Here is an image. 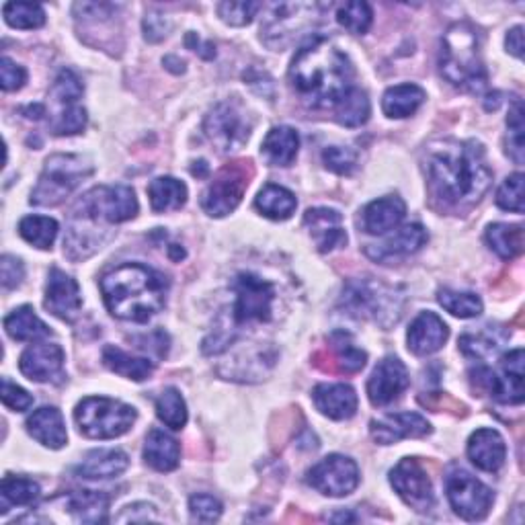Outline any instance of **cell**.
<instances>
[{
  "instance_id": "obj_7",
  "label": "cell",
  "mask_w": 525,
  "mask_h": 525,
  "mask_svg": "<svg viewBox=\"0 0 525 525\" xmlns=\"http://www.w3.org/2000/svg\"><path fill=\"white\" fill-rule=\"evenodd\" d=\"M136 409L105 396H89L74 411L80 433L91 439H113L124 435L136 423Z\"/></svg>"
},
{
  "instance_id": "obj_30",
  "label": "cell",
  "mask_w": 525,
  "mask_h": 525,
  "mask_svg": "<svg viewBox=\"0 0 525 525\" xmlns=\"http://www.w3.org/2000/svg\"><path fill=\"white\" fill-rule=\"evenodd\" d=\"M144 460L148 466H152L158 472H171L179 466L181 460V448L179 441L173 439L169 433L152 429L146 437L144 446Z\"/></svg>"
},
{
  "instance_id": "obj_54",
  "label": "cell",
  "mask_w": 525,
  "mask_h": 525,
  "mask_svg": "<svg viewBox=\"0 0 525 525\" xmlns=\"http://www.w3.org/2000/svg\"><path fill=\"white\" fill-rule=\"evenodd\" d=\"M27 80V70L13 62L11 58H3L0 62V85H3V91H19Z\"/></svg>"
},
{
  "instance_id": "obj_21",
  "label": "cell",
  "mask_w": 525,
  "mask_h": 525,
  "mask_svg": "<svg viewBox=\"0 0 525 525\" xmlns=\"http://www.w3.org/2000/svg\"><path fill=\"white\" fill-rule=\"evenodd\" d=\"M468 458L484 472H499L507 458L505 439L497 429H476L468 439Z\"/></svg>"
},
{
  "instance_id": "obj_58",
  "label": "cell",
  "mask_w": 525,
  "mask_h": 525,
  "mask_svg": "<svg viewBox=\"0 0 525 525\" xmlns=\"http://www.w3.org/2000/svg\"><path fill=\"white\" fill-rule=\"evenodd\" d=\"M23 113H27V117H31V119H39L44 115V107L42 105H29L23 109Z\"/></svg>"
},
{
  "instance_id": "obj_43",
  "label": "cell",
  "mask_w": 525,
  "mask_h": 525,
  "mask_svg": "<svg viewBox=\"0 0 525 525\" xmlns=\"http://www.w3.org/2000/svg\"><path fill=\"white\" fill-rule=\"evenodd\" d=\"M3 15L15 29H39L46 23V11L33 3H7Z\"/></svg>"
},
{
  "instance_id": "obj_32",
  "label": "cell",
  "mask_w": 525,
  "mask_h": 525,
  "mask_svg": "<svg viewBox=\"0 0 525 525\" xmlns=\"http://www.w3.org/2000/svg\"><path fill=\"white\" fill-rule=\"evenodd\" d=\"M39 495H42V489L33 478L7 474L0 484V513L7 515L13 507L33 505Z\"/></svg>"
},
{
  "instance_id": "obj_39",
  "label": "cell",
  "mask_w": 525,
  "mask_h": 525,
  "mask_svg": "<svg viewBox=\"0 0 525 525\" xmlns=\"http://www.w3.org/2000/svg\"><path fill=\"white\" fill-rule=\"evenodd\" d=\"M370 99L361 89L353 87L335 107V117L345 128H359L370 119Z\"/></svg>"
},
{
  "instance_id": "obj_2",
  "label": "cell",
  "mask_w": 525,
  "mask_h": 525,
  "mask_svg": "<svg viewBox=\"0 0 525 525\" xmlns=\"http://www.w3.org/2000/svg\"><path fill=\"white\" fill-rule=\"evenodd\" d=\"M353 64L327 37L314 35L290 66L292 89L314 109H335L353 89Z\"/></svg>"
},
{
  "instance_id": "obj_44",
  "label": "cell",
  "mask_w": 525,
  "mask_h": 525,
  "mask_svg": "<svg viewBox=\"0 0 525 525\" xmlns=\"http://www.w3.org/2000/svg\"><path fill=\"white\" fill-rule=\"evenodd\" d=\"M83 93H85L83 80L78 78V74L74 70L64 68V70H60V74L54 80L50 97L62 107H72V105H76V101L80 97H83Z\"/></svg>"
},
{
  "instance_id": "obj_52",
  "label": "cell",
  "mask_w": 525,
  "mask_h": 525,
  "mask_svg": "<svg viewBox=\"0 0 525 525\" xmlns=\"http://www.w3.org/2000/svg\"><path fill=\"white\" fill-rule=\"evenodd\" d=\"M189 513L193 521L214 523L222 515V503L212 495H193L189 499Z\"/></svg>"
},
{
  "instance_id": "obj_36",
  "label": "cell",
  "mask_w": 525,
  "mask_h": 525,
  "mask_svg": "<svg viewBox=\"0 0 525 525\" xmlns=\"http://www.w3.org/2000/svg\"><path fill=\"white\" fill-rule=\"evenodd\" d=\"M255 206L269 220H288L296 212L298 201L296 195L286 187L269 183L259 191Z\"/></svg>"
},
{
  "instance_id": "obj_5",
  "label": "cell",
  "mask_w": 525,
  "mask_h": 525,
  "mask_svg": "<svg viewBox=\"0 0 525 525\" xmlns=\"http://www.w3.org/2000/svg\"><path fill=\"white\" fill-rule=\"evenodd\" d=\"M439 68L443 78L468 93L487 89L489 76L480 56V35L468 21L454 23L441 39Z\"/></svg>"
},
{
  "instance_id": "obj_45",
  "label": "cell",
  "mask_w": 525,
  "mask_h": 525,
  "mask_svg": "<svg viewBox=\"0 0 525 525\" xmlns=\"http://www.w3.org/2000/svg\"><path fill=\"white\" fill-rule=\"evenodd\" d=\"M437 300L443 308L458 318H476L482 312V300L476 294L439 290Z\"/></svg>"
},
{
  "instance_id": "obj_20",
  "label": "cell",
  "mask_w": 525,
  "mask_h": 525,
  "mask_svg": "<svg viewBox=\"0 0 525 525\" xmlns=\"http://www.w3.org/2000/svg\"><path fill=\"white\" fill-rule=\"evenodd\" d=\"M372 437L380 446H392V443L409 437H425L431 433V423L419 413H396L384 419L372 421Z\"/></svg>"
},
{
  "instance_id": "obj_22",
  "label": "cell",
  "mask_w": 525,
  "mask_h": 525,
  "mask_svg": "<svg viewBox=\"0 0 525 525\" xmlns=\"http://www.w3.org/2000/svg\"><path fill=\"white\" fill-rule=\"evenodd\" d=\"M450 329L435 312H421L409 327L407 343L415 355H431L446 345Z\"/></svg>"
},
{
  "instance_id": "obj_27",
  "label": "cell",
  "mask_w": 525,
  "mask_h": 525,
  "mask_svg": "<svg viewBox=\"0 0 525 525\" xmlns=\"http://www.w3.org/2000/svg\"><path fill=\"white\" fill-rule=\"evenodd\" d=\"M27 431L33 439L50 450H60L66 446L68 433L64 417L56 407H42L27 419Z\"/></svg>"
},
{
  "instance_id": "obj_18",
  "label": "cell",
  "mask_w": 525,
  "mask_h": 525,
  "mask_svg": "<svg viewBox=\"0 0 525 525\" xmlns=\"http://www.w3.org/2000/svg\"><path fill=\"white\" fill-rule=\"evenodd\" d=\"M80 306H83V298H80V288L76 281L66 275L62 269L54 267L48 275V288H46V308L54 316L72 322Z\"/></svg>"
},
{
  "instance_id": "obj_11",
  "label": "cell",
  "mask_w": 525,
  "mask_h": 525,
  "mask_svg": "<svg viewBox=\"0 0 525 525\" xmlns=\"http://www.w3.org/2000/svg\"><path fill=\"white\" fill-rule=\"evenodd\" d=\"M251 121L249 115L242 111L236 103H218L206 117L204 132L208 140L220 152H236L247 144L251 136Z\"/></svg>"
},
{
  "instance_id": "obj_46",
  "label": "cell",
  "mask_w": 525,
  "mask_h": 525,
  "mask_svg": "<svg viewBox=\"0 0 525 525\" xmlns=\"http://www.w3.org/2000/svg\"><path fill=\"white\" fill-rule=\"evenodd\" d=\"M337 21L349 33L363 35V33H368V29L372 27L374 13H372V7L368 3H347L339 9Z\"/></svg>"
},
{
  "instance_id": "obj_49",
  "label": "cell",
  "mask_w": 525,
  "mask_h": 525,
  "mask_svg": "<svg viewBox=\"0 0 525 525\" xmlns=\"http://www.w3.org/2000/svg\"><path fill=\"white\" fill-rule=\"evenodd\" d=\"M497 206L505 212L523 214V175L515 173L505 179L497 191Z\"/></svg>"
},
{
  "instance_id": "obj_53",
  "label": "cell",
  "mask_w": 525,
  "mask_h": 525,
  "mask_svg": "<svg viewBox=\"0 0 525 525\" xmlns=\"http://www.w3.org/2000/svg\"><path fill=\"white\" fill-rule=\"evenodd\" d=\"M0 396H3L5 407H9L15 413L29 411L33 405V396L27 390H23L21 386L13 384L9 378H3V394Z\"/></svg>"
},
{
  "instance_id": "obj_47",
  "label": "cell",
  "mask_w": 525,
  "mask_h": 525,
  "mask_svg": "<svg viewBox=\"0 0 525 525\" xmlns=\"http://www.w3.org/2000/svg\"><path fill=\"white\" fill-rule=\"evenodd\" d=\"M507 154L515 160V165H523V105L517 99L507 115Z\"/></svg>"
},
{
  "instance_id": "obj_24",
  "label": "cell",
  "mask_w": 525,
  "mask_h": 525,
  "mask_svg": "<svg viewBox=\"0 0 525 525\" xmlns=\"http://www.w3.org/2000/svg\"><path fill=\"white\" fill-rule=\"evenodd\" d=\"M493 398L503 405L523 402V349H513L501 357V374H497Z\"/></svg>"
},
{
  "instance_id": "obj_16",
  "label": "cell",
  "mask_w": 525,
  "mask_h": 525,
  "mask_svg": "<svg viewBox=\"0 0 525 525\" xmlns=\"http://www.w3.org/2000/svg\"><path fill=\"white\" fill-rule=\"evenodd\" d=\"M19 370L31 382H62L64 378V351L56 343L29 345L21 359Z\"/></svg>"
},
{
  "instance_id": "obj_29",
  "label": "cell",
  "mask_w": 525,
  "mask_h": 525,
  "mask_svg": "<svg viewBox=\"0 0 525 525\" xmlns=\"http://www.w3.org/2000/svg\"><path fill=\"white\" fill-rule=\"evenodd\" d=\"M62 509L68 511L76 521L83 523H103L107 521L109 497L99 491H76L60 497Z\"/></svg>"
},
{
  "instance_id": "obj_23",
  "label": "cell",
  "mask_w": 525,
  "mask_h": 525,
  "mask_svg": "<svg viewBox=\"0 0 525 525\" xmlns=\"http://www.w3.org/2000/svg\"><path fill=\"white\" fill-rule=\"evenodd\" d=\"M316 409L335 421L351 419L357 411V394L347 384H320L312 392Z\"/></svg>"
},
{
  "instance_id": "obj_55",
  "label": "cell",
  "mask_w": 525,
  "mask_h": 525,
  "mask_svg": "<svg viewBox=\"0 0 525 525\" xmlns=\"http://www.w3.org/2000/svg\"><path fill=\"white\" fill-rule=\"evenodd\" d=\"M0 269H3V288L5 290H13L21 286V281L25 277V267L21 259L5 255L3 263H0Z\"/></svg>"
},
{
  "instance_id": "obj_34",
  "label": "cell",
  "mask_w": 525,
  "mask_h": 525,
  "mask_svg": "<svg viewBox=\"0 0 525 525\" xmlns=\"http://www.w3.org/2000/svg\"><path fill=\"white\" fill-rule=\"evenodd\" d=\"M103 363L117 376H124V378L134 380V382H142V380L150 378V374L154 372V363L150 359L134 357V355L126 353L124 349L113 347V345H107L103 349Z\"/></svg>"
},
{
  "instance_id": "obj_6",
  "label": "cell",
  "mask_w": 525,
  "mask_h": 525,
  "mask_svg": "<svg viewBox=\"0 0 525 525\" xmlns=\"http://www.w3.org/2000/svg\"><path fill=\"white\" fill-rule=\"evenodd\" d=\"M93 175V165L78 154H54L48 158L42 177L31 193L35 206H58L87 177Z\"/></svg>"
},
{
  "instance_id": "obj_9",
  "label": "cell",
  "mask_w": 525,
  "mask_h": 525,
  "mask_svg": "<svg viewBox=\"0 0 525 525\" xmlns=\"http://www.w3.org/2000/svg\"><path fill=\"white\" fill-rule=\"evenodd\" d=\"M343 300L351 314L357 318H372L382 327H390L402 314L394 290L374 279L349 281Z\"/></svg>"
},
{
  "instance_id": "obj_38",
  "label": "cell",
  "mask_w": 525,
  "mask_h": 525,
  "mask_svg": "<svg viewBox=\"0 0 525 525\" xmlns=\"http://www.w3.org/2000/svg\"><path fill=\"white\" fill-rule=\"evenodd\" d=\"M487 242L501 259H515L523 251V228L515 224H493L487 230Z\"/></svg>"
},
{
  "instance_id": "obj_51",
  "label": "cell",
  "mask_w": 525,
  "mask_h": 525,
  "mask_svg": "<svg viewBox=\"0 0 525 525\" xmlns=\"http://www.w3.org/2000/svg\"><path fill=\"white\" fill-rule=\"evenodd\" d=\"M322 160H325L327 169H331L337 175H351L357 167V152L343 146H331L322 152Z\"/></svg>"
},
{
  "instance_id": "obj_10",
  "label": "cell",
  "mask_w": 525,
  "mask_h": 525,
  "mask_svg": "<svg viewBox=\"0 0 525 525\" xmlns=\"http://www.w3.org/2000/svg\"><path fill=\"white\" fill-rule=\"evenodd\" d=\"M318 17V5L308 3H281L273 5L265 23L261 25V33L265 44L273 50H284L294 42V37L308 27Z\"/></svg>"
},
{
  "instance_id": "obj_8",
  "label": "cell",
  "mask_w": 525,
  "mask_h": 525,
  "mask_svg": "<svg viewBox=\"0 0 525 525\" xmlns=\"http://www.w3.org/2000/svg\"><path fill=\"white\" fill-rule=\"evenodd\" d=\"M232 292H234V304H232L234 327L271 320L275 288L267 279L255 273H240L232 281Z\"/></svg>"
},
{
  "instance_id": "obj_42",
  "label": "cell",
  "mask_w": 525,
  "mask_h": 525,
  "mask_svg": "<svg viewBox=\"0 0 525 525\" xmlns=\"http://www.w3.org/2000/svg\"><path fill=\"white\" fill-rule=\"evenodd\" d=\"M156 415L167 427L181 431L187 423V407L177 388H167L156 398Z\"/></svg>"
},
{
  "instance_id": "obj_4",
  "label": "cell",
  "mask_w": 525,
  "mask_h": 525,
  "mask_svg": "<svg viewBox=\"0 0 525 525\" xmlns=\"http://www.w3.org/2000/svg\"><path fill=\"white\" fill-rule=\"evenodd\" d=\"M101 294L115 318L148 322L165 308L169 277L142 263H124L103 275Z\"/></svg>"
},
{
  "instance_id": "obj_33",
  "label": "cell",
  "mask_w": 525,
  "mask_h": 525,
  "mask_svg": "<svg viewBox=\"0 0 525 525\" xmlns=\"http://www.w3.org/2000/svg\"><path fill=\"white\" fill-rule=\"evenodd\" d=\"M5 331L13 341H37L50 337L52 331L46 322L35 314L31 306H21L5 318Z\"/></svg>"
},
{
  "instance_id": "obj_17",
  "label": "cell",
  "mask_w": 525,
  "mask_h": 525,
  "mask_svg": "<svg viewBox=\"0 0 525 525\" xmlns=\"http://www.w3.org/2000/svg\"><path fill=\"white\" fill-rule=\"evenodd\" d=\"M411 384V376L405 363L398 357H384L370 382H368V396L374 407H386L394 402Z\"/></svg>"
},
{
  "instance_id": "obj_37",
  "label": "cell",
  "mask_w": 525,
  "mask_h": 525,
  "mask_svg": "<svg viewBox=\"0 0 525 525\" xmlns=\"http://www.w3.org/2000/svg\"><path fill=\"white\" fill-rule=\"evenodd\" d=\"M425 103V91L417 85H396L384 93L382 109L388 117L402 119L413 115Z\"/></svg>"
},
{
  "instance_id": "obj_31",
  "label": "cell",
  "mask_w": 525,
  "mask_h": 525,
  "mask_svg": "<svg viewBox=\"0 0 525 525\" xmlns=\"http://www.w3.org/2000/svg\"><path fill=\"white\" fill-rule=\"evenodd\" d=\"M300 148V136L294 128L279 126L273 128L263 140V156L273 167H290Z\"/></svg>"
},
{
  "instance_id": "obj_13",
  "label": "cell",
  "mask_w": 525,
  "mask_h": 525,
  "mask_svg": "<svg viewBox=\"0 0 525 525\" xmlns=\"http://www.w3.org/2000/svg\"><path fill=\"white\" fill-rule=\"evenodd\" d=\"M446 493L452 509L466 521H480L489 515L493 491L466 470H454L446 478Z\"/></svg>"
},
{
  "instance_id": "obj_25",
  "label": "cell",
  "mask_w": 525,
  "mask_h": 525,
  "mask_svg": "<svg viewBox=\"0 0 525 525\" xmlns=\"http://www.w3.org/2000/svg\"><path fill=\"white\" fill-rule=\"evenodd\" d=\"M407 216L405 201L396 195H388L382 199L372 201V204L363 210V230L370 234H386L396 230Z\"/></svg>"
},
{
  "instance_id": "obj_1",
  "label": "cell",
  "mask_w": 525,
  "mask_h": 525,
  "mask_svg": "<svg viewBox=\"0 0 525 525\" xmlns=\"http://www.w3.org/2000/svg\"><path fill=\"white\" fill-rule=\"evenodd\" d=\"M427 177L443 204L466 208L489 191L493 171L478 142L446 140L427 150Z\"/></svg>"
},
{
  "instance_id": "obj_48",
  "label": "cell",
  "mask_w": 525,
  "mask_h": 525,
  "mask_svg": "<svg viewBox=\"0 0 525 525\" xmlns=\"http://www.w3.org/2000/svg\"><path fill=\"white\" fill-rule=\"evenodd\" d=\"M87 128V111L78 105L64 107L52 121L54 136H74Z\"/></svg>"
},
{
  "instance_id": "obj_28",
  "label": "cell",
  "mask_w": 525,
  "mask_h": 525,
  "mask_svg": "<svg viewBox=\"0 0 525 525\" xmlns=\"http://www.w3.org/2000/svg\"><path fill=\"white\" fill-rule=\"evenodd\" d=\"M130 466L128 454L121 450H95L74 470L78 478L87 480H107L124 474Z\"/></svg>"
},
{
  "instance_id": "obj_26",
  "label": "cell",
  "mask_w": 525,
  "mask_h": 525,
  "mask_svg": "<svg viewBox=\"0 0 525 525\" xmlns=\"http://www.w3.org/2000/svg\"><path fill=\"white\" fill-rule=\"evenodd\" d=\"M427 240H429L427 230L421 224H409L398 228L394 236L386 238L376 249H368V255L376 261L407 257L411 253H417Z\"/></svg>"
},
{
  "instance_id": "obj_50",
  "label": "cell",
  "mask_w": 525,
  "mask_h": 525,
  "mask_svg": "<svg viewBox=\"0 0 525 525\" xmlns=\"http://www.w3.org/2000/svg\"><path fill=\"white\" fill-rule=\"evenodd\" d=\"M259 9H261L259 3H220L218 15L224 23L232 27H245L253 21Z\"/></svg>"
},
{
  "instance_id": "obj_57",
  "label": "cell",
  "mask_w": 525,
  "mask_h": 525,
  "mask_svg": "<svg viewBox=\"0 0 525 525\" xmlns=\"http://www.w3.org/2000/svg\"><path fill=\"white\" fill-rule=\"evenodd\" d=\"M505 44H507V52L521 60L523 58V27H513L507 33Z\"/></svg>"
},
{
  "instance_id": "obj_12",
  "label": "cell",
  "mask_w": 525,
  "mask_h": 525,
  "mask_svg": "<svg viewBox=\"0 0 525 525\" xmlns=\"http://www.w3.org/2000/svg\"><path fill=\"white\" fill-rule=\"evenodd\" d=\"M249 163H236L224 167L214 183L206 189L201 197V208L212 218H224L238 208L249 187Z\"/></svg>"
},
{
  "instance_id": "obj_41",
  "label": "cell",
  "mask_w": 525,
  "mask_h": 525,
  "mask_svg": "<svg viewBox=\"0 0 525 525\" xmlns=\"http://www.w3.org/2000/svg\"><path fill=\"white\" fill-rule=\"evenodd\" d=\"M19 234L37 249H52L58 236V222L46 216H27L19 224Z\"/></svg>"
},
{
  "instance_id": "obj_40",
  "label": "cell",
  "mask_w": 525,
  "mask_h": 525,
  "mask_svg": "<svg viewBox=\"0 0 525 525\" xmlns=\"http://www.w3.org/2000/svg\"><path fill=\"white\" fill-rule=\"evenodd\" d=\"M329 341H331V349H333L335 359H337L335 363L339 366V372L355 374V372L363 370V366H366V361H368V355H366V351H361L355 347L349 333L335 331L329 337Z\"/></svg>"
},
{
  "instance_id": "obj_15",
  "label": "cell",
  "mask_w": 525,
  "mask_h": 525,
  "mask_svg": "<svg viewBox=\"0 0 525 525\" xmlns=\"http://www.w3.org/2000/svg\"><path fill=\"white\" fill-rule=\"evenodd\" d=\"M390 484L398 497L405 501L411 509L419 513H427L435 505V495L431 480L425 468L415 458L400 460L390 472Z\"/></svg>"
},
{
  "instance_id": "obj_19",
  "label": "cell",
  "mask_w": 525,
  "mask_h": 525,
  "mask_svg": "<svg viewBox=\"0 0 525 525\" xmlns=\"http://www.w3.org/2000/svg\"><path fill=\"white\" fill-rule=\"evenodd\" d=\"M304 224L310 230V236L320 253H329L333 249L347 245L343 216L337 210H329V208L308 210L304 216Z\"/></svg>"
},
{
  "instance_id": "obj_35",
  "label": "cell",
  "mask_w": 525,
  "mask_h": 525,
  "mask_svg": "<svg viewBox=\"0 0 525 525\" xmlns=\"http://www.w3.org/2000/svg\"><path fill=\"white\" fill-rule=\"evenodd\" d=\"M150 206L156 214L181 210L187 201V187L175 177H158L148 185Z\"/></svg>"
},
{
  "instance_id": "obj_3",
  "label": "cell",
  "mask_w": 525,
  "mask_h": 525,
  "mask_svg": "<svg viewBox=\"0 0 525 525\" xmlns=\"http://www.w3.org/2000/svg\"><path fill=\"white\" fill-rule=\"evenodd\" d=\"M138 214V199L134 189L126 185L95 187L76 201L70 214V228L64 240V253L78 261L91 257L101 249L99 224H121Z\"/></svg>"
},
{
  "instance_id": "obj_14",
  "label": "cell",
  "mask_w": 525,
  "mask_h": 525,
  "mask_svg": "<svg viewBox=\"0 0 525 525\" xmlns=\"http://www.w3.org/2000/svg\"><path fill=\"white\" fill-rule=\"evenodd\" d=\"M308 484L322 495L347 497L359 484V468L347 456H327L308 472Z\"/></svg>"
},
{
  "instance_id": "obj_56",
  "label": "cell",
  "mask_w": 525,
  "mask_h": 525,
  "mask_svg": "<svg viewBox=\"0 0 525 525\" xmlns=\"http://www.w3.org/2000/svg\"><path fill=\"white\" fill-rule=\"evenodd\" d=\"M144 31H146V39L148 42H160L169 31V25L165 21V17L160 15H150L144 19Z\"/></svg>"
}]
</instances>
